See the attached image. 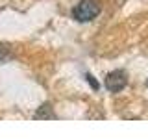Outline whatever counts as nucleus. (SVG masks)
Here are the masks:
<instances>
[{"label": "nucleus", "instance_id": "1", "mask_svg": "<svg viewBox=\"0 0 148 139\" xmlns=\"http://www.w3.org/2000/svg\"><path fill=\"white\" fill-rule=\"evenodd\" d=\"M102 11V6L98 0H80L78 6L72 9V17L80 22H89L95 17H98Z\"/></svg>", "mask_w": 148, "mask_h": 139}, {"label": "nucleus", "instance_id": "2", "mask_svg": "<svg viewBox=\"0 0 148 139\" xmlns=\"http://www.w3.org/2000/svg\"><path fill=\"white\" fill-rule=\"evenodd\" d=\"M126 83H128V74L124 71H120V69L111 71L108 76H106V87H108V91H111V93L122 91L124 87H126Z\"/></svg>", "mask_w": 148, "mask_h": 139}, {"label": "nucleus", "instance_id": "3", "mask_svg": "<svg viewBox=\"0 0 148 139\" xmlns=\"http://www.w3.org/2000/svg\"><path fill=\"white\" fill-rule=\"evenodd\" d=\"M35 119H56V113L52 111V106H50V104L41 106L39 111L35 113Z\"/></svg>", "mask_w": 148, "mask_h": 139}, {"label": "nucleus", "instance_id": "4", "mask_svg": "<svg viewBox=\"0 0 148 139\" xmlns=\"http://www.w3.org/2000/svg\"><path fill=\"white\" fill-rule=\"evenodd\" d=\"M8 59H11V50H9L6 45H0V65L6 63Z\"/></svg>", "mask_w": 148, "mask_h": 139}, {"label": "nucleus", "instance_id": "5", "mask_svg": "<svg viewBox=\"0 0 148 139\" xmlns=\"http://www.w3.org/2000/svg\"><path fill=\"white\" fill-rule=\"evenodd\" d=\"M146 85H148V82H146Z\"/></svg>", "mask_w": 148, "mask_h": 139}]
</instances>
